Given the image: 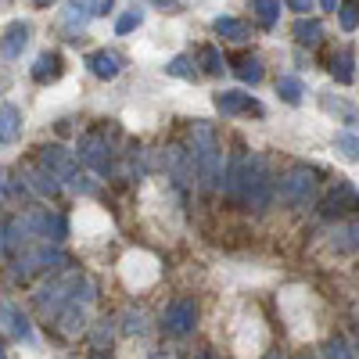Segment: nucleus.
Returning <instances> with one entry per match:
<instances>
[{"instance_id": "nucleus-46", "label": "nucleus", "mask_w": 359, "mask_h": 359, "mask_svg": "<svg viewBox=\"0 0 359 359\" xmlns=\"http://www.w3.org/2000/svg\"><path fill=\"white\" fill-rule=\"evenodd\" d=\"M151 359H172V355H165V352H151Z\"/></svg>"}, {"instance_id": "nucleus-7", "label": "nucleus", "mask_w": 359, "mask_h": 359, "mask_svg": "<svg viewBox=\"0 0 359 359\" xmlns=\"http://www.w3.org/2000/svg\"><path fill=\"white\" fill-rule=\"evenodd\" d=\"M40 165H43L54 180H65L72 191L83 184L76 151H69V147H62V144H47V147H40Z\"/></svg>"}, {"instance_id": "nucleus-19", "label": "nucleus", "mask_w": 359, "mask_h": 359, "mask_svg": "<svg viewBox=\"0 0 359 359\" xmlns=\"http://www.w3.org/2000/svg\"><path fill=\"white\" fill-rule=\"evenodd\" d=\"M331 248H334V252H359V219L334 226V233H331Z\"/></svg>"}, {"instance_id": "nucleus-17", "label": "nucleus", "mask_w": 359, "mask_h": 359, "mask_svg": "<svg viewBox=\"0 0 359 359\" xmlns=\"http://www.w3.org/2000/svg\"><path fill=\"white\" fill-rule=\"evenodd\" d=\"M165 169L172 172L176 184H187V176L194 172V155H191V151H184L180 144H172L169 151H165Z\"/></svg>"}, {"instance_id": "nucleus-23", "label": "nucleus", "mask_w": 359, "mask_h": 359, "mask_svg": "<svg viewBox=\"0 0 359 359\" xmlns=\"http://www.w3.org/2000/svg\"><path fill=\"white\" fill-rule=\"evenodd\" d=\"M40 237L50 245H57V241H65L69 237V223H65V216H57V212H43V230H40Z\"/></svg>"}, {"instance_id": "nucleus-6", "label": "nucleus", "mask_w": 359, "mask_h": 359, "mask_svg": "<svg viewBox=\"0 0 359 359\" xmlns=\"http://www.w3.org/2000/svg\"><path fill=\"white\" fill-rule=\"evenodd\" d=\"M43 230V208H25V212L11 216L4 223V245H8V255H22L25 245L40 237Z\"/></svg>"}, {"instance_id": "nucleus-2", "label": "nucleus", "mask_w": 359, "mask_h": 359, "mask_svg": "<svg viewBox=\"0 0 359 359\" xmlns=\"http://www.w3.org/2000/svg\"><path fill=\"white\" fill-rule=\"evenodd\" d=\"M277 198L287 208H309L316 198V169L309 165H291L277 180Z\"/></svg>"}, {"instance_id": "nucleus-12", "label": "nucleus", "mask_w": 359, "mask_h": 359, "mask_svg": "<svg viewBox=\"0 0 359 359\" xmlns=\"http://www.w3.org/2000/svg\"><path fill=\"white\" fill-rule=\"evenodd\" d=\"M22 187L40 194V198H54L57 191H62V184H57L43 165H22Z\"/></svg>"}, {"instance_id": "nucleus-37", "label": "nucleus", "mask_w": 359, "mask_h": 359, "mask_svg": "<svg viewBox=\"0 0 359 359\" xmlns=\"http://www.w3.org/2000/svg\"><path fill=\"white\" fill-rule=\"evenodd\" d=\"M140 22H144V11H137V8H133V11H126V15H118L115 33H118V36H126V33H133V29H137Z\"/></svg>"}, {"instance_id": "nucleus-21", "label": "nucleus", "mask_w": 359, "mask_h": 359, "mask_svg": "<svg viewBox=\"0 0 359 359\" xmlns=\"http://www.w3.org/2000/svg\"><path fill=\"white\" fill-rule=\"evenodd\" d=\"M323 40V25L316 18H298L294 22V43L298 47H320Z\"/></svg>"}, {"instance_id": "nucleus-40", "label": "nucleus", "mask_w": 359, "mask_h": 359, "mask_svg": "<svg viewBox=\"0 0 359 359\" xmlns=\"http://www.w3.org/2000/svg\"><path fill=\"white\" fill-rule=\"evenodd\" d=\"M338 22H341L345 33H352V29L359 25V8H355V4H341V8H338Z\"/></svg>"}, {"instance_id": "nucleus-25", "label": "nucleus", "mask_w": 359, "mask_h": 359, "mask_svg": "<svg viewBox=\"0 0 359 359\" xmlns=\"http://www.w3.org/2000/svg\"><path fill=\"white\" fill-rule=\"evenodd\" d=\"M233 72H237V79L241 83H262V62L255 54H245V57H237V65H233Z\"/></svg>"}, {"instance_id": "nucleus-3", "label": "nucleus", "mask_w": 359, "mask_h": 359, "mask_svg": "<svg viewBox=\"0 0 359 359\" xmlns=\"http://www.w3.org/2000/svg\"><path fill=\"white\" fill-rule=\"evenodd\" d=\"M273 198H277V180L269 176L266 158L248 155V180H245V198L241 201L252 208V212H266Z\"/></svg>"}, {"instance_id": "nucleus-45", "label": "nucleus", "mask_w": 359, "mask_h": 359, "mask_svg": "<svg viewBox=\"0 0 359 359\" xmlns=\"http://www.w3.org/2000/svg\"><path fill=\"white\" fill-rule=\"evenodd\" d=\"M262 359H284V355H280V352H266Z\"/></svg>"}, {"instance_id": "nucleus-43", "label": "nucleus", "mask_w": 359, "mask_h": 359, "mask_svg": "<svg viewBox=\"0 0 359 359\" xmlns=\"http://www.w3.org/2000/svg\"><path fill=\"white\" fill-rule=\"evenodd\" d=\"M8 83H11V79H8V72L0 69V90H8Z\"/></svg>"}, {"instance_id": "nucleus-42", "label": "nucleus", "mask_w": 359, "mask_h": 359, "mask_svg": "<svg viewBox=\"0 0 359 359\" xmlns=\"http://www.w3.org/2000/svg\"><path fill=\"white\" fill-rule=\"evenodd\" d=\"M108 11H111V0H97V4H94V18H101Z\"/></svg>"}, {"instance_id": "nucleus-35", "label": "nucleus", "mask_w": 359, "mask_h": 359, "mask_svg": "<svg viewBox=\"0 0 359 359\" xmlns=\"http://www.w3.org/2000/svg\"><path fill=\"white\" fill-rule=\"evenodd\" d=\"M94 298H97V284L94 280H90V277H83L79 280V287H76V298H72V306H90V302H94Z\"/></svg>"}, {"instance_id": "nucleus-18", "label": "nucleus", "mask_w": 359, "mask_h": 359, "mask_svg": "<svg viewBox=\"0 0 359 359\" xmlns=\"http://www.w3.org/2000/svg\"><path fill=\"white\" fill-rule=\"evenodd\" d=\"M212 29H216L223 40H233V43H245V40L252 36L248 22H245V18H233V15H219V18L212 22Z\"/></svg>"}, {"instance_id": "nucleus-44", "label": "nucleus", "mask_w": 359, "mask_h": 359, "mask_svg": "<svg viewBox=\"0 0 359 359\" xmlns=\"http://www.w3.org/2000/svg\"><path fill=\"white\" fill-rule=\"evenodd\" d=\"M294 359H316V355H313V352H298Z\"/></svg>"}, {"instance_id": "nucleus-24", "label": "nucleus", "mask_w": 359, "mask_h": 359, "mask_svg": "<svg viewBox=\"0 0 359 359\" xmlns=\"http://www.w3.org/2000/svg\"><path fill=\"white\" fill-rule=\"evenodd\" d=\"M62 334H69V338H76L79 331H86V309L83 306H69V309H62Z\"/></svg>"}, {"instance_id": "nucleus-33", "label": "nucleus", "mask_w": 359, "mask_h": 359, "mask_svg": "<svg viewBox=\"0 0 359 359\" xmlns=\"http://www.w3.org/2000/svg\"><path fill=\"white\" fill-rule=\"evenodd\" d=\"M323 355H327V359H359V355H355V348L348 345V338H341V334H338V338H331V341L323 345Z\"/></svg>"}, {"instance_id": "nucleus-20", "label": "nucleus", "mask_w": 359, "mask_h": 359, "mask_svg": "<svg viewBox=\"0 0 359 359\" xmlns=\"http://www.w3.org/2000/svg\"><path fill=\"white\" fill-rule=\"evenodd\" d=\"M22 133V111L15 104H0V144H11Z\"/></svg>"}, {"instance_id": "nucleus-11", "label": "nucleus", "mask_w": 359, "mask_h": 359, "mask_svg": "<svg viewBox=\"0 0 359 359\" xmlns=\"http://www.w3.org/2000/svg\"><path fill=\"white\" fill-rule=\"evenodd\" d=\"M212 101L223 115H266V108L252 94H241V90H223V94H216Z\"/></svg>"}, {"instance_id": "nucleus-41", "label": "nucleus", "mask_w": 359, "mask_h": 359, "mask_svg": "<svg viewBox=\"0 0 359 359\" xmlns=\"http://www.w3.org/2000/svg\"><path fill=\"white\" fill-rule=\"evenodd\" d=\"M284 8H291V11H294V15H298V18H306V15H309V8H313V4H306V0H287V4H284Z\"/></svg>"}, {"instance_id": "nucleus-1", "label": "nucleus", "mask_w": 359, "mask_h": 359, "mask_svg": "<svg viewBox=\"0 0 359 359\" xmlns=\"http://www.w3.org/2000/svg\"><path fill=\"white\" fill-rule=\"evenodd\" d=\"M194 172H198V187L208 194L223 184V155H219V140L212 123L198 118L194 123Z\"/></svg>"}, {"instance_id": "nucleus-4", "label": "nucleus", "mask_w": 359, "mask_h": 359, "mask_svg": "<svg viewBox=\"0 0 359 359\" xmlns=\"http://www.w3.org/2000/svg\"><path fill=\"white\" fill-rule=\"evenodd\" d=\"M79 280H83V273L69 269V273H62V277H54L50 284H43V287H40V294H36L40 313H43V316H62V309H69V306H72Z\"/></svg>"}, {"instance_id": "nucleus-32", "label": "nucleus", "mask_w": 359, "mask_h": 359, "mask_svg": "<svg viewBox=\"0 0 359 359\" xmlns=\"http://www.w3.org/2000/svg\"><path fill=\"white\" fill-rule=\"evenodd\" d=\"M334 147H338L348 162H359V133H352V130L338 133V137H334Z\"/></svg>"}, {"instance_id": "nucleus-29", "label": "nucleus", "mask_w": 359, "mask_h": 359, "mask_svg": "<svg viewBox=\"0 0 359 359\" xmlns=\"http://www.w3.org/2000/svg\"><path fill=\"white\" fill-rule=\"evenodd\" d=\"M280 8H284V4H277V0H252V11H255V18H259L266 29L280 22Z\"/></svg>"}, {"instance_id": "nucleus-13", "label": "nucleus", "mask_w": 359, "mask_h": 359, "mask_svg": "<svg viewBox=\"0 0 359 359\" xmlns=\"http://www.w3.org/2000/svg\"><path fill=\"white\" fill-rule=\"evenodd\" d=\"M323 216H341V212H348V208H359V194H355V187L348 184V180H341V184L323 198Z\"/></svg>"}, {"instance_id": "nucleus-47", "label": "nucleus", "mask_w": 359, "mask_h": 359, "mask_svg": "<svg viewBox=\"0 0 359 359\" xmlns=\"http://www.w3.org/2000/svg\"><path fill=\"white\" fill-rule=\"evenodd\" d=\"M194 359H212V355H208V352H201V355H194Z\"/></svg>"}, {"instance_id": "nucleus-30", "label": "nucleus", "mask_w": 359, "mask_h": 359, "mask_svg": "<svg viewBox=\"0 0 359 359\" xmlns=\"http://www.w3.org/2000/svg\"><path fill=\"white\" fill-rule=\"evenodd\" d=\"M165 72H169V76H176V79H194V76H198V65H194V57L176 54L172 62L165 65Z\"/></svg>"}, {"instance_id": "nucleus-36", "label": "nucleus", "mask_w": 359, "mask_h": 359, "mask_svg": "<svg viewBox=\"0 0 359 359\" xmlns=\"http://www.w3.org/2000/svg\"><path fill=\"white\" fill-rule=\"evenodd\" d=\"M18 194H22V180L15 184L11 172H8V169H0V201H15Z\"/></svg>"}, {"instance_id": "nucleus-9", "label": "nucleus", "mask_w": 359, "mask_h": 359, "mask_svg": "<svg viewBox=\"0 0 359 359\" xmlns=\"http://www.w3.org/2000/svg\"><path fill=\"white\" fill-rule=\"evenodd\" d=\"M76 158L86 169H94L97 176H108V169H111V151H108V140L101 133H83L76 144Z\"/></svg>"}, {"instance_id": "nucleus-39", "label": "nucleus", "mask_w": 359, "mask_h": 359, "mask_svg": "<svg viewBox=\"0 0 359 359\" xmlns=\"http://www.w3.org/2000/svg\"><path fill=\"white\" fill-rule=\"evenodd\" d=\"M123 320H126V323H123V334H144V327H147L144 320H147V316H144L140 309H130Z\"/></svg>"}, {"instance_id": "nucleus-10", "label": "nucleus", "mask_w": 359, "mask_h": 359, "mask_svg": "<svg viewBox=\"0 0 359 359\" xmlns=\"http://www.w3.org/2000/svg\"><path fill=\"white\" fill-rule=\"evenodd\" d=\"M245 180H248V151L237 147V151L230 155V162H226V169H223V194L241 201L245 198Z\"/></svg>"}, {"instance_id": "nucleus-31", "label": "nucleus", "mask_w": 359, "mask_h": 359, "mask_svg": "<svg viewBox=\"0 0 359 359\" xmlns=\"http://www.w3.org/2000/svg\"><path fill=\"white\" fill-rule=\"evenodd\" d=\"M320 101H323V108H327V111H331V115H341V118H345V123H348V126H355V123H359V115H355V108H352L348 101H334L331 94H323Z\"/></svg>"}, {"instance_id": "nucleus-16", "label": "nucleus", "mask_w": 359, "mask_h": 359, "mask_svg": "<svg viewBox=\"0 0 359 359\" xmlns=\"http://www.w3.org/2000/svg\"><path fill=\"white\" fill-rule=\"evenodd\" d=\"M25 47H29V25L25 22H11L4 29V36H0V54H4L8 62H15V57H22Z\"/></svg>"}, {"instance_id": "nucleus-5", "label": "nucleus", "mask_w": 359, "mask_h": 359, "mask_svg": "<svg viewBox=\"0 0 359 359\" xmlns=\"http://www.w3.org/2000/svg\"><path fill=\"white\" fill-rule=\"evenodd\" d=\"M69 266V255L62 248H25L15 266H11V280H29L33 273H40V269H50V273H57V269Z\"/></svg>"}, {"instance_id": "nucleus-8", "label": "nucleus", "mask_w": 359, "mask_h": 359, "mask_svg": "<svg viewBox=\"0 0 359 359\" xmlns=\"http://www.w3.org/2000/svg\"><path fill=\"white\" fill-rule=\"evenodd\" d=\"M194 323H198V302L194 298H172V302L165 306V313H162V327H165V334H172V338L191 334Z\"/></svg>"}, {"instance_id": "nucleus-26", "label": "nucleus", "mask_w": 359, "mask_h": 359, "mask_svg": "<svg viewBox=\"0 0 359 359\" xmlns=\"http://www.w3.org/2000/svg\"><path fill=\"white\" fill-rule=\"evenodd\" d=\"M277 94L287 101V104H302V94H306V86L298 76H280L277 79Z\"/></svg>"}, {"instance_id": "nucleus-15", "label": "nucleus", "mask_w": 359, "mask_h": 359, "mask_svg": "<svg viewBox=\"0 0 359 359\" xmlns=\"http://www.w3.org/2000/svg\"><path fill=\"white\" fill-rule=\"evenodd\" d=\"M86 69L97 79H115L118 72H123V57H118L115 50H108V47H101L94 54H86Z\"/></svg>"}, {"instance_id": "nucleus-38", "label": "nucleus", "mask_w": 359, "mask_h": 359, "mask_svg": "<svg viewBox=\"0 0 359 359\" xmlns=\"http://www.w3.org/2000/svg\"><path fill=\"white\" fill-rule=\"evenodd\" d=\"M111 334H115V323H111V320H97V327L90 331V341H94V345L101 348V345H108V341H111Z\"/></svg>"}, {"instance_id": "nucleus-22", "label": "nucleus", "mask_w": 359, "mask_h": 359, "mask_svg": "<svg viewBox=\"0 0 359 359\" xmlns=\"http://www.w3.org/2000/svg\"><path fill=\"white\" fill-rule=\"evenodd\" d=\"M57 76H62V57H57V54H40L36 57V65H33V79L36 83H50V79H57Z\"/></svg>"}, {"instance_id": "nucleus-28", "label": "nucleus", "mask_w": 359, "mask_h": 359, "mask_svg": "<svg viewBox=\"0 0 359 359\" xmlns=\"http://www.w3.org/2000/svg\"><path fill=\"white\" fill-rule=\"evenodd\" d=\"M90 18H94V4H65L62 8V22L72 29H83Z\"/></svg>"}, {"instance_id": "nucleus-48", "label": "nucleus", "mask_w": 359, "mask_h": 359, "mask_svg": "<svg viewBox=\"0 0 359 359\" xmlns=\"http://www.w3.org/2000/svg\"><path fill=\"white\" fill-rule=\"evenodd\" d=\"M0 359H8V352H4V345H0Z\"/></svg>"}, {"instance_id": "nucleus-14", "label": "nucleus", "mask_w": 359, "mask_h": 359, "mask_svg": "<svg viewBox=\"0 0 359 359\" xmlns=\"http://www.w3.org/2000/svg\"><path fill=\"white\" fill-rule=\"evenodd\" d=\"M0 327H4L11 338H18V341H33V327H29L25 313L18 306H11V302H0Z\"/></svg>"}, {"instance_id": "nucleus-49", "label": "nucleus", "mask_w": 359, "mask_h": 359, "mask_svg": "<svg viewBox=\"0 0 359 359\" xmlns=\"http://www.w3.org/2000/svg\"><path fill=\"white\" fill-rule=\"evenodd\" d=\"M94 359H104V355H94Z\"/></svg>"}, {"instance_id": "nucleus-34", "label": "nucleus", "mask_w": 359, "mask_h": 359, "mask_svg": "<svg viewBox=\"0 0 359 359\" xmlns=\"http://www.w3.org/2000/svg\"><path fill=\"white\" fill-rule=\"evenodd\" d=\"M201 65H205V72H208V76H223L226 57H223L216 47H205V50H201Z\"/></svg>"}, {"instance_id": "nucleus-27", "label": "nucleus", "mask_w": 359, "mask_h": 359, "mask_svg": "<svg viewBox=\"0 0 359 359\" xmlns=\"http://www.w3.org/2000/svg\"><path fill=\"white\" fill-rule=\"evenodd\" d=\"M331 76H334L341 86H348V83L355 79V69H352V50H338V54H334V62H331Z\"/></svg>"}]
</instances>
